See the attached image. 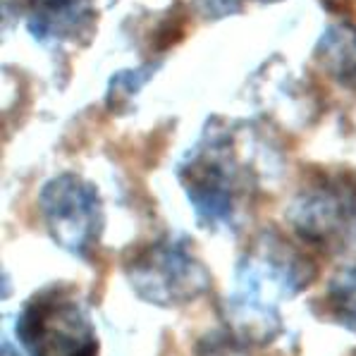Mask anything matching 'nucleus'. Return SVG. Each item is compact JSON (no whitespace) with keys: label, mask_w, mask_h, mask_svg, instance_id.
<instances>
[{"label":"nucleus","mask_w":356,"mask_h":356,"mask_svg":"<svg viewBox=\"0 0 356 356\" xmlns=\"http://www.w3.org/2000/svg\"><path fill=\"white\" fill-rule=\"evenodd\" d=\"M292 225L314 244H342L356 234V187L349 182H321L297 196Z\"/></svg>","instance_id":"obj_6"},{"label":"nucleus","mask_w":356,"mask_h":356,"mask_svg":"<svg viewBox=\"0 0 356 356\" xmlns=\"http://www.w3.org/2000/svg\"><path fill=\"white\" fill-rule=\"evenodd\" d=\"M314 263L277 234H263L242 256L227 299V323L239 337L268 342L280 330V304L314 280Z\"/></svg>","instance_id":"obj_1"},{"label":"nucleus","mask_w":356,"mask_h":356,"mask_svg":"<svg viewBox=\"0 0 356 356\" xmlns=\"http://www.w3.org/2000/svg\"><path fill=\"white\" fill-rule=\"evenodd\" d=\"M179 182L196 218L211 229L232 227L244 206L249 177L225 134H211L179 165Z\"/></svg>","instance_id":"obj_2"},{"label":"nucleus","mask_w":356,"mask_h":356,"mask_svg":"<svg viewBox=\"0 0 356 356\" xmlns=\"http://www.w3.org/2000/svg\"><path fill=\"white\" fill-rule=\"evenodd\" d=\"M316 58L327 74L342 86L356 89V26L330 24L323 31Z\"/></svg>","instance_id":"obj_8"},{"label":"nucleus","mask_w":356,"mask_h":356,"mask_svg":"<svg viewBox=\"0 0 356 356\" xmlns=\"http://www.w3.org/2000/svg\"><path fill=\"white\" fill-rule=\"evenodd\" d=\"M38 211L60 249L74 259H89L101 242L106 213L98 189L76 175H58L43 184Z\"/></svg>","instance_id":"obj_5"},{"label":"nucleus","mask_w":356,"mask_h":356,"mask_svg":"<svg viewBox=\"0 0 356 356\" xmlns=\"http://www.w3.org/2000/svg\"><path fill=\"white\" fill-rule=\"evenodd\" d=\"M15 335L24 356H98L94 321L65 287L41 289L26 301Z\"/></svg>","instance_id":"obj_3"},{"label":"nucleus","mask_w":356,"mask_h":356,"mask_svg":"<svg viewBox=\"0 0 356 356\" xmlns=\"http://www.w3.org/2000/svg\"><path fill=\"white\" fill-rule=\"evenodd\" d=\"M127 280L136 297L153 306H182L211 289V273L184 239L146 244L127 261Z\"/></svg>","instance_id":"obj_4"},{"label":"nucleus","mask_w":356,"mask_h":356,"mask_svg":"<svg viewBox=\"0 0 356 356\" xmlns=\"http://www.w3.org/2000/svg\"><path fill=\"white\" fill-rule=\"evenodd\" d=\"M158 65L149 63L146 67H136V70H122L111 79V89H108V101L111 106H120V103H127L131 96L139 94L141 86L156 74Z\"/></svg>","instance_id":"obj_10"},{"label":"nucleus","mask_w":356,"mask_h":356,"mask_svg":"<svg viewBox=\"0 0 356 356\" xmlns=\"http://www.w3.org/2000/svg\"><path fill=\"white\" fill-rule=\"evenodd\" d=\"M216 3L220 5V8H225V10H227L229 5H237V0H216Z\"/></svg>","instance_id":"obj_11"},{"label":"nucleus","mask_w":356,"mask_h":356,"mask_svg":"<svg viewBox=\"0 0 356 356\" xmlns=\"http://www.w3.org/2000/svg\"><path fill=\"white\" fill-rule=\"evenodd\" d=\"M91 0H31L29 31L41 43H63L91 26Z\"/></svg>","instance_id":"obj_7"},{"label":"nucleus","mask_w":356,"mask_h":356,"mask_svg":"<svg viewBox=\"0 0 356 356\" xmlns=\"http://www.w3.org/2000/svg\"><path fill=\"white\" fill-rule=\"evenodd\" d=\"M327 304H330V311L339 325L356 332V266L342 270L332 280Z\"/></svg>","instance_id":"obj_9"}]
</instances>
